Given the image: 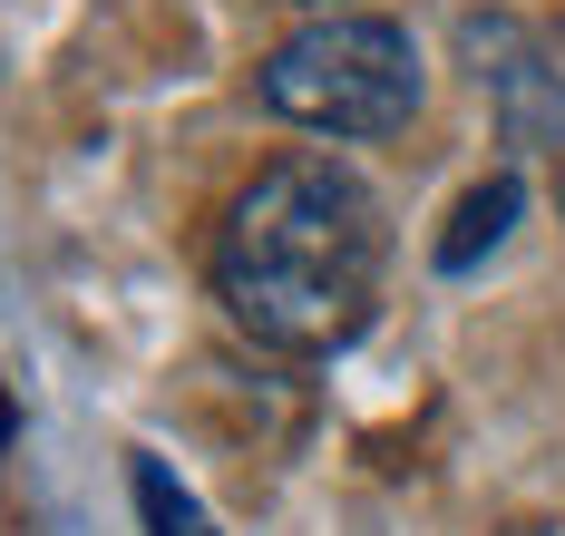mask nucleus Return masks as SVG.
<instances>
[{
	"mask_svg": "<svg viewBox=\"0 0 565 536\" xmlns=\"http://www.w3.org/2000/svg\"><path fill=\"white\" fill-rule=\"evenodd\" d=\"M215 302L264 352L322 361L381 302V205L341 157H274L215 235Z\"/></svg>",
	"mask_w": 565,
	"mask_h": 536,
	"instance_id": "nucleus-1",
	"label": "nucleus"
},
{
	"mask_svg": "<svg viewBox=\"0 0 565 536\" xmlns=\"http://www.w3.org/2000/svg\"><path fill=\"white\" fill-rule=\"evenodd\" d=\"M264 108L312 137H391L419 118V50L399 20L371 10H322L264 60Z\"/></svg>",
	"mask_w": 565,
	"mask_h": 536,
	"instance_id": "nucleus-2",
	"label": "nucleus"
},
{
	"mask_svg": "<svg viewBox=\"0 0 565 536\" xmlns=\"http://www.w3.org/2000/svg\"><path fill=\"white\" fill-rule=\"evenodd\" d=\"M458 60L488 88L498 137H508L516 157H556L565 167V68H556V50H546L516 10H468V20H458Z\"/></svg>",
	"mask_w": 565,
	"mask_h": 536,
	"instance_id": "nucleus-3",
	"label": "nucleus"
},
{
	"mask_svg": "<svg viewBox=\"0 0 565 536\" xmlns=\"http://www.w3.org/2000/svg\"><path fill=\"white\" fill-rule=\"evenodd\" d=\"M516 205H526V185H516V167H498V176H478L468 195H458L449 235H439V274H478V264H488V254L508 244Z\"/></svg>",
	"mask_w": 565,
	"mask_h": 536,
	"instance_id": "nucleus-4",
	"label": "nucleus"
},
{
	"mask_svg": "<svg viewBox=\"0 0 565 536\" xmlns=\"http://www.w3.org/2000/svg\"><path fill=\"white\" fill-rule=\"evenodd\" d=\"M137 517H147V536H215V517L195 507V487L167 469V459H137Z\"/></svg>",
	"mask_w": 565,
	"mask_h": 536,
	"instance_id": "nucleus-5",
	"label": "nucleus"
},
{
	"mask_svg": "<svg viewBox=\"0 0 565 536\" xmlns=\"http://www.w3.org/2000/svg\"><path fill=\"white\" fill-rule=\"evenodd\" d=\"M508 536H565V527H546V517H516V527Z\"/></svg>",
	"mask_w": 565,
	"mask_h": 536,
	"instance_id": "nucleus-6",
	"label": "nucleus"
},
{
	"mask_svg": "<svg viewBox=\"0 0 565 536\" xmlns=\"http://www.w3.org/2000/svg\"><path fill=\"white\" fill-rule=\"evenodd\" d=\"M0 449H10V390H0Z\"/></svg>",
	"mask_w": 565,
	"mask_h": 536,
	"instance_id": "nucleus-7",
	"label": "nucleus"
},
{
	"mask_svg": "<svg viewBox=\"0 0 565 536\" xmlns=\"http://www.w3.org/2000/svg\"><path fill=\"white\" fill-rule=\"evenodd\" d=\"M312 10H332V0H312Z\"/></svg>",
	"mask_w": 565,
	"mask_h": 536,
	"instance_id": "nucleus-8",
	"label": "nucleus"
},
{
	"mask_svg": "<svg viewBox=\"0 0 565 536\" xmlns=\"http://www.w3.org/2000/svg\"><path fill=\"white\" fill-rule=\"evenodd\" d=\"M556 195H565V176H556Z\"/></svg>",
	"mask_w": 565,
	"mask_h": 536,
	"instance_id": "nucleus-9",
	"label": "nucleus"
}]
</instances>
